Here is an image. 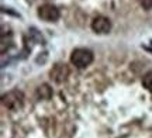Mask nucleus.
Here are the masks:
<instances>
[{"label":"nucleus","instance_id":"1","mask_svg":"<svg viewBox=\"0 0 152 138\" xmlns=\"http://www.w3.org/2000/svg\"><path fill=\"white\" fill-rule=\"evenodd\" d=\"M24 93L20 92V90H10V92H7L6 94H3V97H1V104L4 109L10 111H18L23 109V106H24Z\"/></svg>","mask_w":152,"mask_h":138},{"label":"nucleus","instance_id":"2","mask_svg":"<svg viewBox=\"0 0 152 138\" xmlns=\"http://www.w3.org/2000/svg\"><path fill=\"white\" fill-rule=\"evenodd\" d=\"M71 62L79 69H85L93 62V52L87 48H76L71 54Z\"/></svg>","mask_w":152,"mask_h":138},{"label":"nucleus","instance_id":"3","mask_svg":"<svg viewBox=\"0 0 152 138\" xmlns=\"http://www.w3.org/2000/svg\"><path fill=\"white\" fill-rule=\"evenodd\" d=\"M59 10H58V7L54 4H49V3H47V4H42L38 7V17L41 18V20H44V21L47 23H54L56 21L58 18H59Z\"/></svg>","mask_w":152,"mask_h":138},{"label":"nucleus","instance_id":"4","mask_svg":"<svg viewBox=\"0 0 152 138\" xmlns=\"http://www.w3.org/2000/svg\"><path fill=\"white\" fill-rule=\"evenodd\" d=\"M49 76L55 83H64L69 76V68L66 64H55L49 71Z\"/></svg>","mask_w":152,"mask_h":138},{"label":"nucleus","instance_id":"5","mask_svg":"<svg viewBox=\"0 0 152 138\" xmlns=\"http://www.w3.org/2000/svg\"><path fill=\"white\" fill-rule=\"evenodd\" d=\"M92 30L96 34H109L111 30V21L110 18L104 16H97L93 18L92 21Z\"/></svg>","mask_w":152,"mask_h":138},{"label":"nucleus","instance_id":"6","mask_svg":"<svg viewBox=\"0 0 152 138\" xmlns=\"http://www.w3.org/2000/svg\"><path fill=\"white\" fill-rule=\"evenodd\" d=\"M38 96L41 97V99H49L51 97V94H52V92H51V89H49L48 85H42V86H39L37 90Z\"/></svg>","mask_w":152,"mask_h":138},{"label":"nucleus","instance_id":"7","mask_svg":"<svg viewBox=\"0 0 152 138\" xmlns=\"http://www.w3.org/2000/svg\"><path fill=\"white\" fill-rule=\"evenodd\" d=\"M142 85H144V88L152 92V71L151 72H147L144 76H142Z\"/></svg>","mask_w":152,"mask_h":138},{"label":"nucleus","instance_id":"8","mask_svg":"<svg viewBox=\"0 0 152 138\" xmlns=\"http://www.w3.org/2000/svg\"><path fill=\"white\" fill-rule=\"evenodd\" d=\"M138 3L144 10H152V0H138Z\"/></svg>","mask_w":152,"mask_h":138}]
</instances>
